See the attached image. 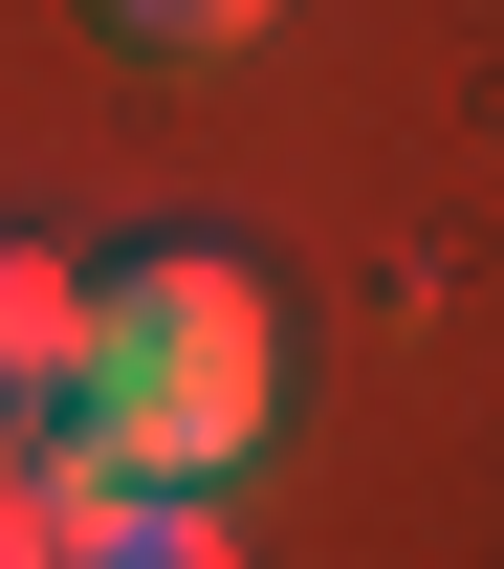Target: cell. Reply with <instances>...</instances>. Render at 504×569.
<instances>
[{
	"label": "cell",
	"instance_id": "cell-3",
	"mask_svg": "<svg viewBox=\"0 0 504 569\" xmlns=\"http://www.w3.org/2000/svg\"><path fill=\"white\" fill-rule=\"evenodd\" d=\"M67 569H241V526H219L198 482H110V503L67 526Z\"/></svg>",
	"mask_w": 504,
	"mask_h": 569
},
{
	"label": "cell",
	"instance_id": "cell-4",
	"mask_svg": "<svg viewBox=\"0 0 504 569\" xmlns=\"http://www.w3.org/2000/svg\"><path fill=\"white\" fill-rule=\"evenodd\" d=\"M88 22H110L132 67H219V44H264L286 0H88Z\"/></svg>",
	"mask_w": 504,
	"mask_h": 569
},
{
	"label": "cell",
	"instance_id": "cell-1",
	"mask_svg": "<svg viewBox=\"0 0 504 569\" xmlns=\"http://www.w3.org/2000/svg\"><path fill=\"white\" fill-rule=\"evenodd\" d=\"M67 438H88V482H198V503H219L264 438H286V307H264V263H219V241L88 263Z\"/></svg>",
	"mask_w": 504,
	"mask_h": 569
},
{
	"label": "cell",
	"instance_id": "cell-5",
	"mask_svg": "<svg viewBox=\"0 0 504 569\" xmlns=\"http://www.w3.org/2000/svg\"><path fill=\"white\" fill-rule=\"evenodd\" d=\"M0 569H45V548H22V526H0Z\"/></svg>",
	"mask_w": 504,
	"mask_h": 569
},
{
	"label": "cell",
	"instance_id": "cell-2",
	"mask_svg": "<svg viewBox=\"0 0 504 569\" xmlns=\"http://www.w3.org/2000/svg\"><path fill=\"white\" fill-rule=\"evenodd\" d=\"M67 351H88V263L0 241V438H45V417H67Z\"/></svg>",
	"mask_w": 504,
	"mask_h": 569
}]
</instances>
